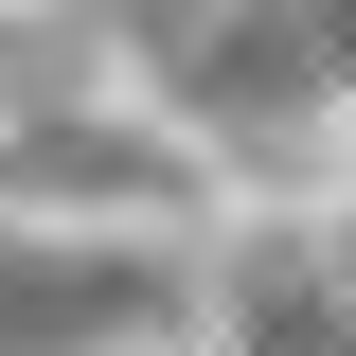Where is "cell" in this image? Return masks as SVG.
Segmentation results:
<instances>
[{
	"label": "cell",
	"mask_w": 356,
	"mask_h": 356,
	"mask_svg": "<svg viewBox=\"0 0 356 356\" xmlns=\"http://www.w3.org/2000/svg\"><path fill=\"white\" fill-rule=\"evenodd\" d=\"M54 107H107V18L0 0V143H18V125H54Z\"/></svg>",
	"instance_id": "obj_1"
}]
</instances>
